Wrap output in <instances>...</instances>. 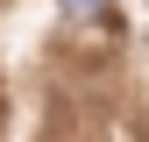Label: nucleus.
<instances>
[{
    "label": "nucleus",
    "mask_w": 149,
    "mask_h": 142,
    "mask_svg": "<svg viewBox=\"0 0 149 142\" xmlns=\"http://www.w3.org/2000/svg\"><path fill=\"white\" fill-rule=\"evenodd\" d=\"M64 14H85V22H107V0H64Z\"/></svg>",
    "instance_id": "f257e3e1"
}]
</instances>
